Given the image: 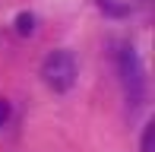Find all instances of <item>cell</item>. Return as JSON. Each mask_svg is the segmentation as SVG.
I'll use <instances>...</instances> for the list:
<instances>
[{
	"instance_id": "obj_1",
	"label": "cell",
	"mask_w": 155,
	"mask_h": 152,
	"mask_svg": "<svg viewBox=\"0 0 155 152\" xmlns=\"http://www.w3.org/2000/svg\"><path fill=\"white\" fill-rule=\"evenodd\" d=\"M117 73H120L124 95L130 101V108H139L146 101V73H143V64H139V54L130 45H124L117 51Z\"/></svg>"
},
{
	"instance_id": "obj_2",
	"label": "cell",
	"mask_w": 155,
	"mask_h": 152,
	"mask_svg": "<svg viewBox=\"0 0 155 152\" xmlns=\"http://www.w3.org/2000/svg\"><path fill=\"white\" fill-rule=\"evenodd\" d=\"M41 79L54 92H67L76 82V60L70 51H51L41 64Z\"/></svg>"
},
{
	"instance_id": "obj_3",
	"label": "cell",
	"mask_w": 155,
	"mask_h": 152,
	"mask_svg": "<svg viewBox=\"0 0 155 152\" xmlns=\"http://www.w3.org/2000/svg\"><path fill=\"white\" fill-rule=\"evenodd\" d=\"M16 32H19V35H32V32H35V16H32V13H19V16H16Z\"/></svg>"
},
{
	"instance_id": "obj_4",
	"label": "cell",
	"mask_w": 155,
	"mask_h": 152,
	"mask_svg": "<svg viewBox=\"0 0 155 152\" xmlns=\"http://www.w3.org/2000/svg\"><path fill=\"white\" fill-rule=\"evenodd\" d=\"M143 152H155V121H149L143 130Z\"/></svg>"
},
{
	"instance_id": "obj_5",
	"label": "cell",
	"mask_w": 155,
	"mask_h": 152,
	"mask_svg": "<svg viewBox=\"0 0 155 152\" xmlns=\"http://www.w3.org/2000/svg\"><path fill=\"white\" fill-rule=\"evenodd\" d=\"M6 117H10V101H3V98H0V127L6 124Z\"/></svg>"
}]
</instances>
